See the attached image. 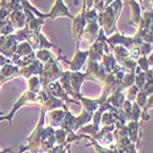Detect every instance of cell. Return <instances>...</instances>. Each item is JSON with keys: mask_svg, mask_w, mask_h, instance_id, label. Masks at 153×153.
Segmentation results:
<instances>
[{"mask_svg": "<svg viewBox=\"0 0 153 153\" xmlns=\"http://www.w3.org/2000/svg\"><path fill=\"white\" fill-rule=\"evenodd\" d=\"M62 74V70L60 68V64L59 61L53 56L52 59H50L49 61L44 62V65H43V69L39 74V82H41V86H43L44 90H47V87L56 81L60 76Z\"/></svg>", "mask_w": 153, "mask_h": 153, "instance_id": "obj_1", "label": "cell"}, {"mask_svg": "<svg viewBox=\"0 0 153 153\" xmlns=\"http://www.w3.org/2000/svg\"><path fill=\"white\" fill-rule=\"evenodd\" d=\"M17 48V41L14 34L0 36V53L5 58L14 56Z\"/></svg>", "mask_w": 153, "mask_h": 153, "instance_id": "obj_2", "label": "cell"}, {"mask_svg": "<svg viewBox=\"0 0 153 153\" xmlns=\"http://www.w3.org/2000/svg\"><path fill=\"white\" fill-rule=\"evenodd\" d=\"M85 14H86V9L82 7V11L80 12V15L79 16H74V19H72V21H74L72 34H74V38H75L76 43H77V47H79L80 42L82 41V33H83V30L86 27Z\"/></svg>", "mask_w": 153, "mask_h": 153, "instance_id": "obj_3", "label": "cell"}, {"mask_svg": "<svg viewBox=\"0 0 153 153\" xmlns=\"http://www.w3.org/2000/svg\"><path fill=\"white\" fill-rule=\"evenodd\" d=\"M88 58V50H80L77 49L74 59L71 61H66L70 66V71L75 72V71H80L82 69V66H85V62Z\"/></svg>", "mask_w": 153, "mask_h": 153, "instance_id": "obj_4", "label": "cell"}, {"mask_svg": "<svg viewBox=\"0 0 153 153\" xmlns=\"http://www.w3.org/2000/svg\"><path fill=\"white\" fill-rule=\"evenodd\" d=\"M43 69V64L39 61V60H33L31 64H28L27 66L25 68H21L20 69V75L25 79H30L32 76H37L39 75L41 71Z\"/></svg>", "mask_w": 153, "mask_h": 153, "instance_id": "obj_5", "label": "cell"}, {"mask_svg": "<svg viewBox=\"0 0 153 153\" xmlns=\"http://www.w3.org/2000/svg\"><path fill=\"white\" fill-rule=\"evenodd\" d=\"M105 43L110 47L115 45V44H121L124 48H129L131 49L134 47V39L130 37H125V36H121L119 33H115L114 36L109 37V38H105Z\"/></svg>", "mask_w": 153, "mask_h": 153, "instance_id": "obj_6", "label": "cell"}, {"mask_svg": "<svg viewBox=\"0 0 153 153\" xmlns=\"http://www.w3.org/2000/svg\"><path fill=\"white\" fill-rule=\"evenodd\" d=\"M87 79V75L86 74H82L80 71H75V72H70V85H71V88L74 90L75 94L77 98L81 97L80 94V88H81V85L82 82Z\"/></svg>", "mask_w": 153, "mask_h": 153, "instance_id": "obj_7", "label": "cell"}, {"mask_svg": "<svg viewBox=\"0 0 153 153\" xmlns=\"http://www.w3.org/2000/svg\"><path fill=\"white\" fill-rule=\"evenodd\" d=\"M98 32H99V26L97 25V22L86 23V27H85L83 33H82V39L87 44H92L98 36Z\"/></svg>", "mask_w": 153, "mask_h": 153, "instance_id": "obj_8", "label": "cell"}, {"mask_svg": "<svg viewBox=\"0 0 153 153\" xmlns=\"http://www.w3.org/2000/svg\"><path fill=\"white\" fill-rule=\"evenodd\" d=\"M20 75V68H17L14 64H9V65H5L1 68V71H0V83L6 82L11 79H14L15 76Z\"/></svg>", "mask_w": 153, "mask_h": 153, "instance_id": "obj_9", "label": "cell"}, {"mask_svg": "<svg viewBox=\"0 0 153 153\" xmlns=\"http://www.w3.org/2000/svg\"><path fill=\"white\" fill-rule=\"evenodd\" d=\"M9 20L12 25V27H14V30H21L23 27L25 25V12H23V9L22 10H14L11 11V14L9 16Z\"/></svg>", "mask_w": 153, "mask_h": 153, "instance_id": "obj_10", "label": "cell"}, {"mask_svg": "<svg viewBox=\"0 0 153 153\" xmlns=\"http://www.w3.org/2000/svg\"><path fill=\"white\" fill-rule=\"evenodd\" d=\"M48 115H49V123H50L49 126H52L54 129V127H60L64 115H65V111L62 109H54V110H50Z\"/></svg>", "mask_w": 153, "mask_h": 153, "instance_id": "obj_11", "label": "cell"}, {"mask_svg": "<svg viewBox=\"0 0 153 153\" xmlns=\"http://www.w3.org/2000/svg\"><path fill=\"white\" fill-rule=\"evenodd\" d=\"M130 9H131V20L130 23L134 26H138L141 21V6L136 0H130Z\"/></svg>", "mask_w": 153, "mask_h": 153, "instance_id": "obj_12", "label": "cell"}, {"mask_svg": "<svg viewBox=\"0 0 153 153\" xmlns=\"http://www.w3.org/2000/svg\"><path fill=\"white\" fill-rule=\"evenodd\" d=\"M125 99H126V98H125V94H123V92L115 91V92L111 93V96H109V97L107 98L105 102H107L108 104H110L111 107L117 108V109H120Z\"/></svg>", "mask_w": 153, "mask_h": 153, "instance_id": "obj_13", "label": "cell"}, {"mask_svg": "<svg viewBox=\"0 0 153 153\" xmlns=\"http://www.w3.org/2000/svg\"><path fill=\"white\" fill-rule=\"evenodd\" d=\"M92 117H93V114H92V113L87 111V110H82L81 115L75 117V126H74V131H75V130H79L80 127H82V125L88 124V123H90V121L92 120Z\"/></svg>", "mask_w": 153, "mask_h": 153, "instance_id": "obj_14", "label": "cell"}, {"mask_svg": "<svg viewBox=\"0 0 153 153\" xmlns=\"http://www.w3.org/2000/svg\"><path fill=\"white\" fill-rule=\"evenodd\" d=\"M33 52H34V50L28 44V42H20V44H17L15 55H17V56H27V55H30Z\"/></svg>", "mask_w": 153, "mask_h": 153, "instance_id": "obj_15", "label": "cell"}, {"mask_svg": "<svg viewBox=\"0 0 153 153\" xmlns=\"http://www.w3.org/2000/svg\"><path fill=\"white\" fill-rule=\"evenodd\" d=\"M66 136H68V132L65 130H62L61 127H59V129L55 130V132H54L55 143L58 146H66Z\"/></svg>", "mask_w": 153, "mask_h": 153, "instance_id": "obj_16", "label": "cell"}, {"mask_svg": "<svg viewBox=\"0 0 153 153\" xmlns=\"http://www.w3.org/2000/svg\"><path fill=\"white\" fill-rule=\"evenodd\" d=\"M34 54H36L37 60H39L41 62H47L54 56V54L50 53L48 49H38Z\"/></svg>", "mask_w": 153, "mask_h": 153, "instance_id": "obj_17", "label": "cell"}, {"mask_svg": "<svg viewBox=\"0 0 153 153\" xmlns=\"http://www.w3.org/2000/svg\"><path fill=\"white\" fill-rule=\"evenodd\" d=\"M28 91L33 93H38L41 91V82L37 76H32L28 79Z\"/></svg>", "mask_w": 153, "mask_h": 153, "instance_id": "obj_18", "label": "cell"}, {"mask_svg": "<svg viewBox=\"0 0 153 153\" xmlns=\"http://www.w3.org/2000/svg\"><path fill=\"white\" fill-rule=\"evenodd\" d=\"M141 111L142 109L138 107L136 102H132V107H131V113H130V120L129 121H138L141 118Z\"/></svg>", "mask_w": 153, "mask_h": 153, "instance_id": "obj_19", "label": "cell"}, {"mask_svg": "<svg viewBox=\"0 0 153 153\" xmlns=\"http://www.w3.org/2000/svg\"><path fill=\"white\" fill-rule=\"evenodd\" d=\"M138 91H140V88L137 86H135V85L130 86L129 88H127V94L125 96V98L127 100H130V102H135V98H136Z\"/></svg>", "mask_w": 153, "mask_h": 153, "instance_id": "obj_20", "label": "cell"}, {"mask_svg": "<svg viewBox=\"0 0 153 153\" xmlns=\"http://www.w3.org/2000/svg\"><path fill=\"white\" fill-rule=\"evenodd\" d=\"M93 9H96L97 11H103L105 7V0H94L93 1Z\"/></svg>", "mask_w": 153, "mask_h": 153, "instance_id": "obj_21", "label": "cell"}, {"mask_svg": "<svg viewBox=\"0 0 153 153\" xmlns=\"http://www.w3.org/2000/svg\"><path fill=\"white\" fill-rule=\"evenodd\" d=\"M142 7L146 11H152V0H145L142 3Z\"/></svg>", "mask_w": 153, "mask_h": 153, "instance_id": "obj_22", "label": "cell"}, {"mask_svg": "<svg viewBox=\"0 0 153 153\" xmlns=\"http://www.w3.org/2000/svg\"><path fill=\"white\" fill-rule=\"evenodd\" d=\"M66 151H68L69 153H71V152H70V145H66Z\"/></svg>", "mask_w": 153, "mask_h": 153, "instance_id": "obj_23", "label": "cell"}, {"mask_svg": "<svg viewBox=\"0 0 153 153\" xmlns=\"http://www.w3.org/2000/svg\"><path fill=\"white\" fill-rule=\"evenodd\" d=\"M0 71H1V68H0Z\"/></svg>", "mask_w": 153, "mask_h": 153, "instance_id": "obj_24", "label": "cell"}]
</instances>
